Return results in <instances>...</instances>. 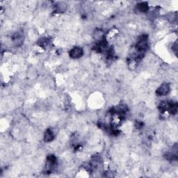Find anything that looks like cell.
Returning <instances> with one entry per match:
<instances>
[{"label":"cell","mask_w":178,"mask_h":178,"mask_svg":"<svg viewBox=\"0 0 178 178\" xmlns=\"http://www.w3.org/2000/svg\"><path fill=\"white\" fill-rule=\"evenodd\" d=\"M84 51L81 48L79 47H75L72 48L70 51V56L72 58H79L83 56Z\"/></svg>","instance_id":"obj_1"},{"label":"cell","mask_w":178,"mask_h":178,"mask_svg":"<svg viewBox=\"0 0 178 178\" xmlns=\"http://www.w3.org/2000/svg\"><path fill=\"white\" fill-rule=\"evenodd\" d=\"M170 91V86L167 84H163L162 85L160 86V87L158 88L156 91V93L157 95L163 96L167 95Z\"/></svg>","instance_id":"obj_2"},{"label":"cell","mask_w":178,"mask_h":178,"mask_svg":"<svg viewBox=\"0 0 178 178\" xmlns=\"http://www.w3.org/2000/svg\"><path fill=\"white\" fill-rule=\"evenodd\" d=\"M54 132L51 130H46L45 133H44V140L45 142H50L54 139Z\"/></svg>","instance_id":"obj_3"},{"label":"cell","mask_w":178,"mask_h":178,"mask_svg":"<svg viewBox=\"0 0 178 178\" xmlns=\"http://www.w3.org/2000/svg\"><path fill=\"white\" fill-rule=\"evenodd\" d=\"M137 7L139 11H140V12H146V11L148 10V5L146 2H142V3L139 4Z\"/></svg>","instance_id":"obj_4"}]
</instances>
